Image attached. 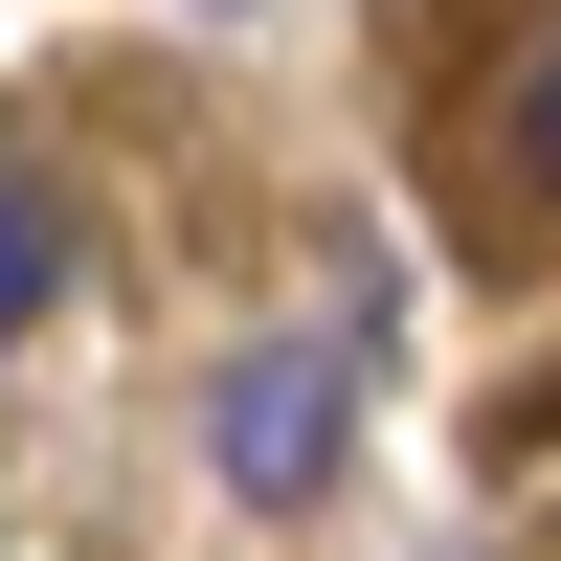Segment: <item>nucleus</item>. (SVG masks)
<instances>
[{
  "label": "nucleus",
  "instance_id": "1",
  "mask_svg": "<svg viewBox=\"0 0 561 561\" xmlns=\"http://www.w3.org/2000/svg\"><path fill=\"white\" fill-rule=\"evenodd\" d=\"M337 449H359V337H248V359L203 382V472L248 494V517H314Z\"/></svg>",
  "mask_w": 561,
  "mask_h": 561
},
{
  "label": "nucleus",
  "instance_id": "2",
  "mask_svg": "<svg viewBox=\"0 0 561 561\" xmlns=\"http://www.w3.org/2000/svg\"><path fill=\"white\" fill-rule=\"evenodd\" d=\"M45 314H68V180H45V158H0V359H23Z\"/></svg>",
  "mask_w": 561,
  "mask_h": 561
},
{
  "label": "nucleus",
  "instance_id": "3",
  "mask_svg": "<svg viewBox=\"0 0 561 561\" xmlns=\"http://www.w3.org/2000/svg\"><path fill=\"white\" fill-rule=\"evenodd\" d=\"M517 180H539V203H561V45H539V68H517Z\"/></svg>",
  "mask_w": 561,
  "mask_h": 561
}]
</instances>
